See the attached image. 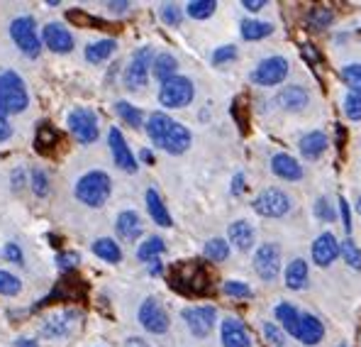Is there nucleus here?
Masks as SVG:
<instances>
[{
  "label": "nucleus",
  "mask_w": 361,
  "mask_h": 347,
  "mask_svg": "<svg viewBox=\"0 0 361 347\" xmlns=\"http://www.w3.org/2000/svg\"><path fill=\"white\" fill-rule=\"evenodd\" d=\"M149 271H152V274H159V271H161V264H159V259L152 261V269Z\"/></svg>",
  "instance_id": "nucleus-60"
},
{
  "label": "nucleus",
  "mask_w": 361,
  "mask_h": 347,
  "mask_svg": "<svg viewBox=\"0 0 361 347\" xmlns=\"http://www.w3.org/2000/svg\"><path fill=\"white\" fill-rule=\"evenodd\" d=\"M115 230H118V237L125 240V242H135L137 237H142L145 233V225H142V218L137 211H122L115 220Z\"/></svg>",
  "instance_id": "nucleus-23"
},
{
  "label": "nucleus",
  "mask_w": 361,
  "mask_h": 347,
  "mask_svg": "<svg viewBox=\"0 0 361 347\" xmlns=\"http://www.w3.org/2000/svg\"><path fill=\"white\" fill-rule=\"evenodd\" d=\"M125 347H149V345H147V340H142V338H127Z\"/></svg>",
  "instance_id": "nucleus-57"
},
{
  "label": "nucleus",
  "mask_w": 361,
  "mask_h": 347,
  "mask_svg": "<svg viewBox=\"0 0 361 347\" xmlns=\"http://www.w3.org/2000/svg\"><path fill=\"white\" fill-rule=\"evenodd\" d=\"M110 176L105 172H88L86 176H81L76 184V199L81 203H86L90 208H98L108 201L110 196Z\"/></svg>",
  "instance_id": "nucleus-4"
},
{
  "label": "nucleus",
  "mask_w": 361,
  "mask_h": 347,
  "mask_svg": "<svg viewBox=\"0 0 361 347\" xmlns=\"http://www.w3.org/2000/svg\"><path fill=\"white\" fill-rule=\"evenodd\" d=\"M230 242L235 245L237 249H242V252H249V249L254 247V237H257V235H254V228L249 225L247 220H235L230 225Z\"/></svg>",
  "instance_id": "nucleus-26"
},
{
  "label": "nucleus",
  "mask_w": 361,
  "mask_h": 347,
  "mask_svg": "<svg viewBox=\"0 0 361 347\" xmlns=\"http://www.w3.org/2000/svg\"><path fill=\"white\" fill-rule=\"evenodd\" d=\"M108 140H110V149H113L115 164H118L122 172L135 174L137 172V159H135V154H132V149L127 147L125 137H122V132L118 130V127H113V130H110Z\"/></svg>",
  "instance_id": "nucleus-17"
},
{
  "label": "nucleus",
  "mask_w": 361,
  "mask_h": 347,
  "mask_svg": "<svg viewBox=\"0 0 361 347\" xmlns=\"http://www.w3.org/2000/svg\"><path fill=\"white\" fill-rule=\"evenodd\" d=\"M66 20H68V23H73V25H78V28H86V30H105V28H108V23H103V20L83 13V10H68Z\"/></svg>",
  "instance_id": "nucleus-38"
},
{
  "label": "nucleus",
  "mask_w": 361,
  "mask_h": 347,
  "mask_svg": "<svg viewBox=\"0 0 361 347\" xmlns=\"http://www.w3.org/2000/svg\"><path fill=\"white\" fill-rule=\"evenodd\" d=\"M32 189L37 196H47L49 194V179L42 169H32Z\"/></svg>",
  "instance_id": "nucleus-49"
},
{
  "label": "nucleus",
  "mask_w": 361,
  "mask_h": 347,
  "mask_svg": "<svg viewBox=\"0 0 361 347\" xmlns=\"http://www.w3.org/2000/svg\"><path fill=\"white\" fill-rule=\"evenodd\" d=\"M203 254L208 261H225L227 257H230V242L222 240V237H212L205 242Z\"/></svg>",
  "instance_id": "nucleus-36"
},
{
  "label": "nucleus",
  "mask_w": 361,
  "mask_h": 347,
  "mask_svg": "<svg viewBox=\"0 0 361 347\" xmlns=\"http://www.w3.org/2000/svg\"><path fill=\"white\" fill-rule=\"evenodd\" d=\"M93 252L98 254L100 259L110 261V264H118V261L122 259V249L118 247V242L110 237H100L93 242Z\"/></svg>",
  "instance_id": "nucleus-35"
},
{
  "label": "nucleus",
  "mask_w": 361,
  "mask_h": 347,
  "mask_svg": "<svg viewBox=\"0 0 361 347\" xmlns=\"http://www.w3.org/2000/svg\"><path fill=\"white\" fill-rule=\"evenodd\" d=\"M271 172L283 181H300L302 179V164L295 157L286 152H279L271 157Z\"/></svg>",
  "instance_id": "nucleus-21"
},
{
  "label": "nucleus",
  "mask_w": 361,
  "mask_h": 347,
  "mask_svg": "<svg viewBox=\"0 0 361 347\" xmlns=\"http://www.w3.org/2000/svg\"><path fill=\"white\" fill-rule=\"evenodd\" d=\"M307 279H310V269H307V261L305 259H293L288 261L283 271V281L290 291H302L307 286Z\"/></svg>",
  "instance_id": "nucleus-25"
},
{
  "label": "nucleus",
  "mask_w": 361,
  "mask_h": 347,
  "mask_svg": "<svg viewBox=\"0 0 361 347\" xmlns=\"http://www.w3.org/2000/svg\"><path fill=\"white\" fill-rule=\"evenodd\" d=\"M10 37L15 40V45L20 47L23 54H27L30 59H35L39 54V37H37V25L30 15L25 18H15L10 25Z\"/></svg>",
  "instance_id": "nucleus-8"
},
{
  "label": "nucleus",
  "mask_w": 361,
  "mask_h": 347,
  "mask_svg": "<svg viewBox=\"0 0 361 347\" xmlns=\"http://www.w3.org/2000/svg\"><path fill=\"white\" fill-rule=\"evenodd\" d=\"M334 23V10L327 8V5H312L307 10V28L320 32V30H327L330 25Z\"/></svg>",
  "instance_id": "nucleus-31"
},
{
  "label": "nucleus",
  "mask_w": 361,
  "mask_h": 347,
  "mask_svg": "<svg viewBox=\"0 0 361 347\" xmlns=\"http://www.w3.org/2000/svg\"><path fill=\"white\" fill-rule=\"evenodd\" d=\"M222 291H225V296H232V298H252L254 291L252 286H247L244 281H237V279H230L222 284Z\"/></svg>",
  "instance_id": "nucleus-43"
},
{
  "label": "nucleus",
  "mask_w": 361,
  "mask_h": 347,
  "mask_svg": "<svg viewBox=\"0 0 361 347\" xmlns=\"http://www.w3.org/2000/svg\"><path fill=\"white\" fill-rule=\"evenodd\" d=\"M10 135H13V127H10V122L5 117H0V142L8 140Z\"/></svg>",
  "instance_id": "nucleus-56"
},
{
  "label": "nucleus",
  "mask_w": 361,
  "mask_h": 347,
  "mask_svg": "<svg viewBox=\"0 0 361 347\" xmlns=\"http://www.w3.org/2000/svg\"><path fill=\"white\" fill-rule=\"evenodd\" d=\"M86 296H88V284L81 279V276H76L71 271V274L63 276L59 284H56V289L51 291L44 301L37 303L35 308L49 306V303H54V301H86Z\"/></svg>",
  "instance_id": "nucleus-9"
},
{
  "label": "nucleus",
  "mask_w": 361,
  "mask_h": 347,
  "mask_svg": "<svg viewBox=\"0 0 361 347\" xmlns=\"http://www.w3.org/2000/svg\"><path fill=\"white\" fill-rule=\"evenodd\" d=\"M115 113H118L130 127H142V120H145L142 110L137 108V105L127 103V100H118V103H115Z\"/></svg>",
  "instance_id": "nucleus-39"
},
{
  "label": "nucleus",
  "mask_w": 361,
  "mask_h": 347,
  "mask_svg": "<svg viewBox=\"0 0 361 347\" xmlns=\"http://www.w3.org/2000/svg\"><path fill=\"white\" fill-rule=\"evenodd\" d=\"M240 32L247 42H257V40H264V37L274 35V25L262 23V20H244L240 25Z\"/></svg>",
  "instance_id": "nucleus-32"
},
{
  "label": "nucleus",
  "mask_w": 361,
  "mask_h": 347,
  "mask_svg": "<svg viewBox=\"0 0 361 347\" xmlns=\"http://www.w3.org/2000/svg\"><path fill=\"white\" fill-rule=\"evenodd\" d=\"M20 289H23V284H20L18 276L0 269V296H15Z\"/></svg>",
  "instance_id": "nucleus-45"
},
{
  "label": "nucleus",
  "mask_w": 361,
  "mask_h": 347,
  "mask_svg": "<svg viewBox=\"0 0 361 347\" xmlns=\"http://www.w3.org/2000/svg\"><path fill=\"white\" fill-rule=\"evenodd\" d=\"M220 340H222V347H249V345H252L247 328H244L242 320H237V318H225V320H222Z\"/></svg>",
  "instance_id": "nucleus-20"
},
{
  "label": "nucleus",
  "mask_w": 361,
  "mask_h": 347,
  "mask_svg": "<svg viewBox=\"0 0 361 347\" xmlns=\"http://www.w3.org/2000/svg\"><path fill=\"white\" fill-rule=\"evenodd\" d=\"M339 254H342V259L347 261L352 269L361 271V247L352 237H344L342 242H339Z\"/></svg>",
  "instance_id": "nucleus-37"
},
{
  "label": "nucleus",
  "mask_w": 361,
  "mask_h": 347,
  "mask_svg": "<svg viewBox=\"0 0 361 347\" xmlns=\"http://www.w3.org/2000/svg\"><path fill=\"white\" fill-rule=\"evenodd\" d=\"M298 149H300L302 159H307V162H315V159H320L322 154H325V149H327V135L322 130L305 132V135L300 137V142H298Z\"/></svg>",
  "instance_id": "nucleus-24"
},
{
  "label": "nucleus",
  "mask_w": 361,
  "mask_h": 347,
  "mask_svg": "<svg viewBox=\"0 0 361 347\" xmlns=\"http://www.w3.org/2000/svg\"><path fill=\"white\" fill-rule=\"evenodd\" d=\"M169 279H171L173 289L180 293H188V296H205L212 289L210 271L198 259H183L178 264H173Z\"/></svg>",
  "instance_id": "nucleus-2"
},
{
  "label": "nucleus",
  "mask_w": 361,
  "mask_h": 347,
  "mask_svg": "<svg viewBox=\"0 0 361 347\" xmlns=\"http://www.w3.org/2000/svg\"><path fill=\"white\" fill-rule=\"evenodd\" d=\"M30 105V95L23 78L15 71H0V108L5 113H23Z\"/></svg>",
  "instance_id": "nucleus-3"
},
{
  "label": "nucleus",
  "mask_w": 361,
  "mask_h": 347,
  "mask_svg": "<svg viewBox=\"0 0 361 347\" xmlns=\"http://www.w3.org/2000/svg\"><path fill=\"white\" fill-rule=\"evenodd\" d=\"M152 61H154L152 47H140V49L132 54L130 66L125 69V86L130 90H140L142 86H147V81H149Z\"/></svg>",
  "instance_id": "nucleus-7"
},
{
  "label": "nucleus",
  "mask_w": 361,
  "mask_h": 347,
  "mask_svg": "<svg viewBox=\"0 0 361 347\" xmlns=\"http://www.w3.org/2000/svg\"><path fill=\"white\" fill-rule=\"evenodd\" d=\"M140 323H142V328H145L147 333L161 335V333H166V330H169L171 320H169V313H166V308H164V303L159 301V298L149 296L140 306Z\"/></svg>",
  "instance_id": "nucleus-11"
},
{
  "label": "nucleus",
  "mask_w": 361,
  "mask_h": 347,
  "mask_svg": "<svg viewBox=\"0 0 361 347\" xmlns=\"http://www.w3.org/2000/svg\"><path fill=\"white\" fill-rule=\"evenodd\" d=\"M76 261H78V257L73 252H63V254L56 257V266H59L63 274H71V269L76 266Z\"/></svg>",
  "instance_id": "nucleus-50"
},
{
  "label": "nucleus",
  "mask_w": 361,
  "mask_h": 347,
  "mask_svg": "<svg viewBox=\"0 0 361 347\" xmlns=\"http://www.w3.org/2000/svg\"><path fill=\"white\" fill-rule=\"evenodd\" d=\"M337 347H349V345H347V343H339Z\"/></svg>",
  "instance_id": "nucleus-62"
},
{
  "label": "nucleus",
  "mask_w": 361,
  "mask_h": 347,
  "mask_svg": "<svg viewBox=\"0 0 361 347\" xmlns=\"http://www.w3.org/2000/svg\"><path fill=\"white\" fill-rule=\"evenodd\" d=\"M264 338L271 347H286V333L276 323H264Z\"/></svg>",
  "instance_id": "nucleus-47"
},
{
  "label": "nucleus",
  "mask_w": 361,
  "mask_h": 347,
  "mask_svg": "<svg viewBox=\"0 0 361 347\" xmlns=\"http://www.w3.org/2000/svg\"><path fill=\"white\" fill-rule=\"evenodd\" d=\"M310 254H312V261H315L317 266H322V269L332 266V261L339 257L337 235H334V233H320L315 237V242H312Z\"/></svg>",
  "instance_id": "nucleus-15"
},
{
  "label": "nucleus",
  "mask_w": 361,
  "mask_h": 347,
  "mask_svg": "<svg viewBox=\"0 0 361 347\" xmlns=\"http://www.w3.org/2000/svg\"><path fill=\"white\" fill-rule=\"evenodd\" d=\"M242 8L249 10V13H259L262 8H267V0H244Z\"/></svg>",
  "instance_id": "nucleus-53"
},
{
  "label": "nucleus",
  "mask_w": 361,
  "mask_h": 347,
  "mask_svg": "<svg viewBox=\"0 0 361 347\" xmlns=\"http://www.w3.org/2000/svg\"><path fill=\"white\" fill-rule=\"evenodd\" d=\"M344 115L349 120H361V93H357V90H349L344 95Z\"/></svg>",
  "instance_id": "nucleus-44"
},
{
  "label": "nucleus",
  "mask_w": 361,
  "mask_h": 347,
  "mask_svg": "<svg viewBox=\"0 0 361 347\" xmlns=\"http://www.w3.org/2000/svg\"><path fill=\"white\" fill-rule=\"evenodd\" d=\"M195 95V88H193V81L185 76H173L169 78L166 83H161L159 88V103L164 108H185V105L193 100Z\"/></svg>",
  "instance_id": "nucleus-6"
},
{
  "label": "nucleus",
  "mask_w": 361,
  "mask_h": 347,
  "mask_svg": "<svg viewBox=\"0 0 361 347\" xmlns=\"http://www.w3.org/2000/svg\"><path fill=\"white\" fill-rule=\"evenodd\" d=\"M61 145H63L61 132L56 130L51 122H42V125H37V135H35L37 152L44 154V157H54V154L61 149Z\"/></svg>",
  "instance_id": "nucleus-18"
},
{
  "label": "nucleus",
  "mask_w": 361,
  "mask_h": 347,
  "mask_svg": "<svg viewBox=\"0 0 361 347\" xmlns=\"http://www.w3.org/2000/svg\"><path fill=\"white\" fill-rule=\"evenodd\" d=\"M145 199H147V211H149L152 220L157 223V225H161V228H171V216H169L166 203L161 201V196L157 194V189L147 191Z\"/></svg>",
  "instance_id": "nucleus-27"
},
{
  "label": "nucleus",
  "mask_w": 361,
  "mask_h": 347,
  "mask_svg": "<svg viewBox=\"0 0 361 347\" xmlns=\"http://www.w3.org/2000/svg\"><path fill=\"white\" fill-rule=\"evenodd\" d=\"M147 135L157 147L169 154H183L190 147V130L180 122L171 120L166 113H152L147 120Z\"/></svg>",
  "instance_id": "nucleus-1"
},
{
  "label": "nucleus",
  "mask_w": 361,
  "mask_h": 347,
  "mask_svg": "<svg viewBox=\"0 0 361 347\" xmlns=\"http://www.w3.org/2000/svg\"><path fill=\"white\" fill-rule=\"evenodd\" d=\"M159 15H161L164 23L171 25V28H176V25H180V20H183V10L173 3H164L161 8H159Z\"/></svg>",
  "instance_id": "nucleus-46"
},
{
  "label": "nucleus",
  "mask_w": 361,
  "mask_h": 347,
  "mask_svg": "<svg viewBox=\"0 0 361 347\" xmlns=\"http://www.w3.org/2000/svg\"><path fill=\"white\" fill-rule=\"evenodd\" d=\"M15 347H37V343H35V340H18Z\"/></svg>",
  "instance_id": "nucleus-59"
},
{
  "label": "nucleus",
  "mask_w": 361,
  "mask_h": 347,
  "mask_svg": "<svg viewBox=\"0 0 361 347\" xmlns=\"http://www.w3.org/2000/svg\"><path fill=\"white\" fill-rule=\"evenodd\" d=\"M215 308L212 306H190L183 308V320L195 338H208L210 330L215 328Z\"/></svg>",
  "instance_id": "nucleus-14"
},
{
  "label": "nucleus",
  "mask_w": 361,
  "mask_h": 347,
  "mask_svg": "<svg viewBox=\"0 0 361 347\" xmlns=\"http://www.w3.org/2000/svg\"><path fill=\"white\" fill-rule=\"evenodd\" d=\"M339 76H342V81L347 83L349 90L361 93V64H347V66L339 71Z\"/></svg>",
  "instance_id": "nucleus-41"
},
{
  "label": "nucleus",
  "mask_w": 361,
  "mask_h": 347,
  "mask_svg": "<svg viewBox=\"0 0 361 347\" xmlns=\"http://www.w3.org/2000/svg\"><path fill=\"white\" fill-rule=\"evenodd\" d=\"M115 49H118V42H115V40L93 42V45L86 47V59L90 64H100V61H105L108 57H113Z\"/></svg>",
  "instance_id": "nucleus-33"
},
{
  "label": "nucleus",
  "mask_w": 361,
  "mask_h": 347,
  "mask_svg": "<svg viewBox=\"0 0 361 347\" xmlns=\"http://www.w3.org/2000/svg\"><path fill=\"white\" fill-rule=\"evenodd\" d=\"M293 338L300 340L302 345H317L322 343V338H325V325H322V320L317 316H312V313H300L298 318V325H295L293 330Z\"/></svg>",
  "instance_id": "nucleus-16"
},
{
  "label": "nucleus",
  "mask_w": 361,
  "mask_h": 347,
  "mask_svg": "<svg viewBox=\"0 0 361 347\" xmlns=\"http://www.w3.org/2000/svg\"><path fill=\"white\" fill-rule=\"evenodd\" d=\"M357 213L361 216V196H359V201H357Z\"/></svg>",
  "instance_id": "nucleus-61"
},
{
  "label": "nucleus",
  "mask_w": 361,
  "mask_h": 347,
  "mask_svg": "<svg viewBox=\"0 0 361 347\" xmlns=\"http://www.w3.org/2000/svg\"><path fill=\"white\" fill-rule=\"evenodd\" d=\"M237 59V47L232 45H225V47H217L215 52H212V64L215 66H222V64H230Z\"/></svg>",
  "instance_id": "nucleus-48"
},
{
  "label": "nucleus",
  "mask_w": 361,
  "mask_h": 347,
  "mask_svg": "<svg viewBox=\"0 0 361 347\" xmlns=\"http://www.w3.org/2000/svg\"><path fill=\"white\" fill-rule=\"evenodd\" d=\"M164 249H166V242H164L161 237H157V235H154V237H147L145 242L140 245V249H137V259L140 261H152L154 259H159L164 254Z\"/></svg>",
  "instance_id": "nucleus-34"
},
{
  "label": "nucleus",
  "mask_w": 361,
  "mask_h": 347,
  "mask_svg": "<svg viewBox=\"0 0 361 347\" xmlns=\"http://www.w3.org/2000/svg\"><path fill=\"white\" fill-rule=\"evenodd\" d=\"M76 318V313H63V316L44 320V325L39 328V333L44 338H66L71 333V320Z\"/></svg>",
  "instance_id": "nucleus-28"
},
{
  "label": "nucleus",
  "mask_w": 361,
  "mask_h": 347,
  "mask_svg": "<svg viewBox=\"0 0 361 347\" xmlns=\"http://www.w3.org/2000/svg\"><path fill=\"white\" fill-rule=\"evenodd\" d=\"M312 213H315V218H317V220H322V223H334V220H337V213H334L332 203L327 201L325 196H320V199L315 201Z\"/></svg>",
  "instance_id": "nucleus-42"
},
{
  "label": "nucleus",
  "mask_w": 361,
  "mask_h": 347,
  "mask_svg": "<svg viewBox=\"0 0 361 347\" xmlns=\"http://www.w3.org/2000/svg\"><path fill=\"white\" fill-rule=\"evenodd\" d=\"M290 66L286 57H269L252 71V81L257 86H279L288 76Z\"/></svg>",
  "instance_id": "nucleus-10"
},
{
  "label": "nucleus",
  "mask_w": 361,
  "mask_h": 347,
  "mask_svg": "<svg viewBox=\"0 0 361 347\" xmlns=\"http://www.w3.org/2000/svg\"><path fill=\"white\" fill-rule=\"evenodd\" d=\"M140 157L145 159L147 164H154V157H152V152H149V149H142V154H140Z\"/></svg>",
  "instance_id": "nucleus-58"
},
{
  "label": "nucleus",
  "mask_w": 361,
  "mask_h": 347,
  "mask_svg": "<svg viewBox=\"0 0 361 347\" xmlns=\"http://www.w3.org/2000/svg\"><path fill=\"white\" fill-rule=\"evenodd\" d=\"M274 316L279 320V328L286 330V333L293 335L295 325H298V318H300V311L293 306V303H279V306L274 308Z\"/></svg>",
  "instance_id": "nucleus-30"
},
{
  "label": "nucleus",
  "mask_w": 361,
  "mask_h": 347,
  "mask_svg": "<svg viewBox=\"0 0 361 347\" xmlns=\"http://www.w3.org/2000/svg\"><path fill=\"white\" fill-rule=\"evenodd\" d=\"M244 191V174H235V179H232V194L235 196H240Z\"/></svg>",
  "instance_id": "nucleus-55"
},
{
  "label": "nucleus",
  "mask_w": 361,
  "mask_h": 347,
  "mask_svg": "<svg viewBox=\"0 0 361 347\" xmlns=\"http://www.w3.org/2000/svg\"><path fill=\"white\" fill-rule=\"evenodd\" d=\"M3 252H5V257L13 261V264H23V259H25V257H23V249H20L15 242H8V245H5Z\"/></svg>",
  "instance_id": "nucleus-52"
},
{
  "label": "nucleus",
  "mask_w": 361,
  "mask_h": 347,
  "mask_svg": "<svg viewBox=\"0 0 361 347\" xmlns=\"http://www.w3.org/2000/svg\"><path fill=\"white\" fill-rule=\"evenodd\" d=\"M152 71H154V76L159 78L161 83H166L169 78H173L176 76V71H178V61H176V57L173 54H157L154 57V61H152Z\"/></svg>",
  "instance_id": "nucleus-29"
},
{
  "label": "nucleus",
  "mask_w": 361,
  "mask_h": 347,
  "mask_svg": "<svg viewBox=\"0 0 361 347\" xmlns=\"http://www.w3.org/2000/svg\"><path fill=\"white\" fill-rule=\"evenodd\" d=\"M108 10L115 15H125L127 10H130V3L127 0H120V3H108Z\"/></svg>",
  "instance_id": "nucleus-54"
},
{
  "label": "nucleus",
  "mask_w": 361,
  "mask_h": 347,
  "mask_svg": "<svg viewBox=\"0 0 361 347\" xmlns=\"http://www.w3.org/2000/svg\"><path fill=\"white\" fill-rule=\"evenodd\" d=\"M339 216H342L344 230L352 233V211H349V203H347L344 196H339Z\"/></svg>",
  "instance_id": "nucleus-51"
},
{
  "label": "nucleus",
  "mask_w": 361,
  "mask_h": 347,
  "mask_svg": "<svg viewBox=\"0 0 361 347\" xmlns=\"http://www.w3.org/2000/svg\"><path fill=\"white\" fill-rule=\"evenodd\" d=\"M254 269L264 281H274L281 274V247L276 242H264L254 254Z\"/></svg>",
  "instance_id": "nucleus-13"
},
{
  "label": "nucleus",
  "mask_w": 361,
  "mask_h": 347,
  "mask_svg": "<svg viewBox=\"0 0 361 347\" xmlns=\"http://www.w3.org/2000/svg\"><path fill=\"white\" fill-rule=\"evenodd\" d=\"M252 206L262 218H283V216H288V213H290L293 201H290V196L286 194L283 189H276V186H271V189H264L262 194L254 199Z\"/></svg>",
  "instance_id": "nucleus-5"
},
{
  "label": "nucleus",
  "mask_w": 361,
  "mask_h": 347,
  "mask_svg": "<svg viewBox=\"0 0 361 347\" xmlns=\"http://www.w3.org/2000/svg\"><path fill=\"white\" fill-rule=\"evenodd\" d=\"M42 37H44V45L49 47L51 52H56V54H68V52L73 49L71 32H68L66 28H61V25H56V23L47 25L44 32H42Z\"/></svg>",
  "instance_id": "nucleus-22"
},
{
  "label": "nucleus",
  "mask_w": 361,
  "mask_h": 347,
  "mask_svg": "<svg viewBox=\"0 0 361 347\" xmlns=\"http://www.w3.org/2000/svg\"><path fill=\"white\" fill-rule=\"evenodd\" d=\"M215 10H217L215 0H193V3L185 5V13H188L193 20H208Z\"/></svg>",
  "instance_id": "nucleus-40"
},
{
  "label": "nucleus",
  "mask_w": 361,
  "mask_h": 347,
  "mask_svg": "<svg viewBox=\"0 0 361 347\" xmlns=\"http://www.w3.org/2000/svg\"><path fill=\"white\" fill-rule=\"evenodd\" d=\"M68 127H71V132L78 137V142H83V145L95 142L100 135L98 117H95L93 110H88V108L71 110V115H68Z\"/></svg>",
  "instance_id": "nucleus-12"
},
{
  "label": "nucleus",
  "mask_w": 361,
  "mask_h": 347,
  "mask_svg": "<svg viewBox=\"0 0 361 347\" xmlns=\"http://www.w3.org/2000/svg\"><path fill=\"white\" fill-rule=\"evenodd\" d=\"M276 103H279L283 110H288V113H298V110H302L307 103H310V90L305 86H298V83H290V86L279 90Z\"/></svg>",
  "instance_id": "nucleus-19"
}]
</instances>
